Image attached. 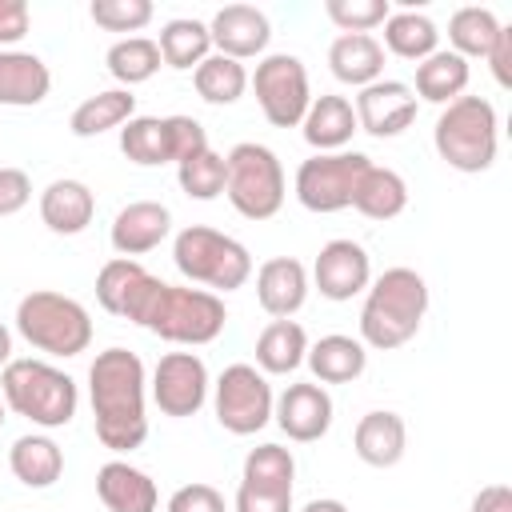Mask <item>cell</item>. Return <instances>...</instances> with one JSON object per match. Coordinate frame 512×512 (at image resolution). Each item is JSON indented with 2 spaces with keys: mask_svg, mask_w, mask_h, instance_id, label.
<instances>
[{
  "mask_svg": "<svg viewBox=\"0 0 512 512\" xmlns=\"http://www.w3.org/2000/svg\"><path fill=\"white\" fill-rule=\"evenodd\" d=\"M324 12L340 32H372L392 16V4L388 0H328Z\"/></svg>",
  "mask_w": 512,
  "mask_h": 512,
  "instance_id": "obj_40",
  "label": "cell"
},
{
  "mask_svg": "<svg viewBox=\"0 0 512 512\" xmlns=\"http://www.w3.org/2000/svg\"><path fill=\"white\" fill-rule=\"evenodd\" d=\"M352 208L360 216H368V220H396L408 208V184H404V176L396 168L368 164L364 176L356 180Z\"/></svg>",
  "mask_w": 512,
  "mask_h": 512,
  "instance_id": "obj_28",
  "label": "cell"
},
{
  "mask_svg": "<svg viewBox=\"0 0 512 512\" xmlns=\"http://www.w3.org/2000/svg\"><path fill=\"white\" fill-rule=\"evenodd\" d=\"M484 60H488L496 84H500V88H512V28H508V24L500 28V36H496V44H492V52H488Z\"/></svg>",
  "mask_w": 512,
  "mask_h": 512,
  "instance_id": "obj_47",
  "label": "cell"
},
{
  "mask_svg": "<svg viewBox=\"0 0 512 512\" xmlns=\"http://www.w3.org/2000/svg\"><path fill=\"white\" fill-rule=\"evenodd\" d=\"M352 448H356V456L368 468H392V464H400L404 460V448H408V424H404V416L400 412H388V408L364 412L356 420Z\"/></svg>",
  "mask_w": 512,
  "mask_h": 512,
  "instance_id": "obj_21",
  "label": "cell"
},
{
  "mask_svg": "<svg viewBox=\"0 0 512 512\" xmlns=\"http://www.w3.org/2000/svg\"><path fill=\"white\" fill-rule=\"evenodd\" d=\"M500 20H496V12L492 8H480V4H464V8H456L452 16H448V44H452V52L456 56H464V60H472V56H488L492 52V44H496V36H500Z\"/></svg>",
  "mask_w": 512,
  "mask_h": 512,
  "instance_id": "obj_34",
  "label": "cell"
},
{
  "mask_svg": "<svg viewBox=\"0 0 512 512\" xmlns=\"http://www.w3.org/2000/svg\"><path fill=\"white\" fill-rule=\"evenodd\" d=\"M104 64H108V72H112V80L120 88H132V84L152 80L164 60H160L156 40H148V36H124V40H116L104 52Z\"/></svg>",
  "mask_w": 512,
  "mask_h": 512,
  "instance_id": "obj_37",
  "label": "cell"
},
{
  "mask_svg": "<svg viewBox=\"0 0 512 512\" xmlns=\"http://www.w3.org/2000/svg\"><path fill=\"white\" fill-rule=\"evenodd\" d=\"M96 216V196L84 180H52L40 192V220L48 224V232L56 236H80Z\"/></svg>",
  "mask_w": 512,
  "mask_h": 512,
  "instance_id": "obj_23",
  "label": "cell"
},
{
  "mask_svg": "<svg viewBox=\"0 0 512 512\" xmlns=\"http://www.w3.org/2000/svg\"><path fill=\"white\" fill-rule=\"evenodd\" d=\"M312 284L324 300H352L360 296L368 284H372V256L364 244L348 240V236H336L328 240L320 252H316V264H312Z\"/></svg>",
  "mask_w": 512,
  "mask_h": 512,
  "instance_id": "obj_14",
  "label": "cell"
},
{
  "mask_svg": "<svg viewBox=\"0 0 512 512\" xmlns=\"http://www.w3.org/2000/svg\"><path fill=\"white\" fill-rule=\"evenodd\" d=\"M308 356V332L296 320H272L256 336V368L264 376H288Z\"/></svg>",
  "mask_w": 512,
  "mask_h": 512,
  "instance_id": "obj_30",
  "label": "cell"
},
{
  "mask_svg": "<svg viewBox=\"0 0 512 512\" xmlns=\"http://www.w3.org/2000/svg\"><path fill=\"white\" fill-rule=\"evenodd\" d=\"M132 324H140L144 332L168 340V344H184V348H200L212 344L224 324H228V308L216 292L192 288V284H164L160 276H152L136 304L128 308Z\"/></svg>",
  "mask_w": 512,
  "mask_h": 512,
  "instance_id": "obj_2",
  "label": "cell"
},
{
  "mask_svg": "<svg viewBox=\"0 0 512 512\" xmlns=\"http://www.w3.org/2000/svg\"><path fill=\"white\" fill-rule=\"evenodd\" d=\"M28 24H32V12L24 0H0V48H12L28 36Z\"/></svg>",
  "mask_w": 512,
  "mask_h": 512,
  "instance_id": "obj_46",
  "label": "cell"
},
{
  "mask_svg": "<svg viewBox=\"0 0 512 512\" xmlns=\"http://www.w3.org/2000/svg\"><path fill=\"white\" fill-rule=\"evenodd\" d=\"M384 44L380 48H388L392 56H400V60H424V56H432L436 48H440V28H436V20L432 16H424V12H416V8H404V12H392L384 24Z\"/></svg>",
  "mask_w": 512,
  "mask_h": 512,
  "instance_id": "obj_31",
  "label": "cell"
},
{
  "mask_svg": "<svg viewBox=\"0 0 512 512\" xmlns=\"http://www.w3.org/2000/svg\"><path fill=\"white\" fill-rule=\"evenodd\" d=\"M164 512H228V504H224V496L212 484H200L196 480V484H180L168 496Z\"/></svg>",
  "mask_w": 512,
  "mask_h": 512,
  "instance_id": "obj_43",
  "label": "cell"
},
{
  "mask_svg": "<svg viewBox=\"0 0 512 512\" xmlns=\"http://www.w3.org/2000/svg\"><path fill=\"white\" fill-rule=\"evenodd\" d=\"M192 84H196V96L204 104L224 108V104H236L248 92V68L240 60H232V56L212 52L208 60H200L192 68Z\"/></svg>",
  "mask_w": 512,
  "mask_h": 512,
  "instance_id": "obj_35",
  "label": "cell"
},
{
  "mask_svg": "<svg viewBox=\"0 0 512 512\" xmlns=\"http://www.w3.org/2000/svg\"><path fill=\"white\" fill-rule=\"evenodd\" d=\"M0 396H4V408L32 420L36 428L52 432V428H64L72 424L76 408H80V388L68 372H60L56 364L48 360H8L0 368Z\"/></svg>",
  "mask_w": 512,
  "mask_h": 512,
  "instance_id": "obj_4",
  "label": "cell"
},
{
  "mask_svg": "<svg viewBox=\"0 0 512 512\" xmlns=\"http://www.w3.org/2000/svg\"><path fill=\"white\" fill-rule=\"evenodd\" d=\"M132 116H136L132 88H104V92H96V96H88V100H80L72 108L68 128H72V136L92 140V136H100L108 128H124Z\"/></svg>",
  "mask_w": 512,
  "mask_h": 512,
  "instance_id": "obj_29",
  "label": "cell"
},
{
  "mask_svg": "<svg viewBox=\"0 0 512 512\" xmlns=\"http://www.w3.org/2000/svg\"><path fill=\"white\" fill-rule=\"evenodd\" d=\"M176 180H180V188H184L188 200H216V196H224L228 164H224L220 152L204 148V152H196L192 160L176 164Z\"/></svg>",
  "mask_w": 512,
  "mask_h": 512,
  "instance_id": "obj_39",
  "label": "cell"
},
{
  "mask_svg": "<svg viewBox=\"0 0 512 512\" xmlns=\"http://www.w3.org/2000/svg\"><path fill=\"white\" fill-rule=\"evenodd\" d=\"M332 412H336V404H332L328 388L316 384V380L288 384V388L276 396V404H272V420H276L280 432H284L288 440H296V444H312V440L328 436Z\"/></svg>",
  "mask_w": 512,
  "mask_h": 512,
  "instance_id": "obj_15",
  "label": "cell"
},
{
  "mask_svg": "<svg viewBox=\"0 0 512 512\" xmlns=\"http://www.w3.org/2000/svg\"><path fill=\"white\" fill-rule=\"evenodd\" d=\"M468 76H472V68H468L464 56H456L452 48H436L432 56H424L416 64V88L412 92H416V100H428V104L444 108V104L464 96Z\"/></svg>",
  "mask_w": 512,
  "mask_h": 512,
  "instance_id": "obj_27",
  "label": "cell"
},
{
  "mask_svg": "<svg viewBox=\"0 0 512 512\" xmlns=\"http://www.w3.org/2000/svg\"><path fill=\"white\" fill-rule=\"evenodd\" d=\"M256 104L264 112V120L272 128H296L312 104V84H308V68L300 56L292 52H268L260 56L256 72L248 76Z\"/></svg>",
  "mask_w": 512,
  "mask_h": 512,
  "instance_id": "obj_10",
  "label": "cell"
},
{
  "mask_svg": "<svg viewBox=\"0 0 512 512\" xmlns=\"http://www.w3.org/2000/svg\"><path fill=\"white\" fill-rule=\"evenodd\" d=\"M208 36L220 56H232L244 64L252 56H264V48L272 40V20L256 4H224L208 20Z\"/></svg>",
  "mask_w": 512,
  "mask_h": 512,
  "instance_id": "obj_16",
  "label": "cell"
},
{
  "mask_svg": "<svg viewBox=\"0 0 512 512\" xmlns=\"http://www.w3.org/2000/svg\"><path fill=\"white\" fill-rule=\"evenodd\" d=\"M16 332L44 356H80L92 344V316L80 300L36 288L16 304Z\"/></svg>",
  "mask_w": 512,
  "mask_h": 512,
  "instance_id": "obj_7",
  "label": "cell"
},
{
  "mask_svg": "<svg viewBox=\"0 0 512 512\" xmlns=\"http://www.w3.org/2000/svg\"><path fill=\"white\" fill-rule=\"evenodd\" d=\"M52 88V72L36 52L0 48V104L4 108H36Z\"/></svg>",
  "mask_w": 512,
  "mask_h": 512,
  "instance_id": "obj_24",
  "label": "cell"
},
{
  "mask_svg": "<svg viewBox=\"0 0 512 512\" xmlns=\"http://www.w3.org/2000/svg\"><path fill=\"white\" fill-rule=\"evenodd\" d=\"M300 132H304V140L316 152H344L352 144V136L360 132L356 112H352V100L340 96V92L312 96V104H308V112L300 120Z\"/></svg>",
  "mask_w": 512,
  "mask_h": 512,
  "instance_id": "obj_20",
  "label": "cell"
},
{
  "mask_svg": "<svg viewBox=\"0 0 512 512\" xmlns=\"http://www.w3.org/2000/svg\"><path fill=\"white\" fill-rule=\"evenodd\" d=\"M120 152L140 168L172 164V140H168V116H132L120 128Z\"/></svg>",
  "mask_w": 512,
  "mask_h": 512,
  "instance_id": "obj_36",
  "label": "cell"
},
{
  "mask_svg": "<svg viewBox=\"0 0 512 512\" xmlns=\"http://www.w3.org/2000/svg\"><path fill=\"white\" fill-rule=\"evenodd\" d=\"M308 268L296 256H272L256 268V300L272 320H292L308 300Z\"/></svg>",
  "mask_w": 512,
  "mask_h": 512,
  "instance_id": "obj_18",
  "label": "cell"
},
{
  "mask_svg": "<svg viewBox=\"0 0 512 512\" xmlns=\"http://www.w3.org/2000/svg\"><path fill=\"white\" fill-rule=\"evenodd\" d=\"M428 316V280L416 268H384L368 288H364V308H360V344L376 352L404 348Z\"/></svg>",
  "mask_w": 512,
  "mask_h": 512,
  "instance_id": "obj_3",
  "label": "cell"
},
{
  "mask_svg": "<svg viewBox=\"0 0 512 512\" xmlns=\"http://www.w3.org/2000/svg\"><path fill=\"white\" fill-rule=\"evenodd\" d=\"M8 468L24 488H52L64 472V452L48 432H28L8 448Z\"/></svg>",
  "mask_w": 512,
  "mask_h": 512,
  "instance_id": "obj_26",
  "label": "cell"
},
{
  "mask_svg": "<svg viewBox=\"0 0 512 512\" xmlns=\"http://www.w3.org/2000/svg\"><path fill=\"white\" fill-rule=\"evenodd\" d=\"M148 392H152V400L164 416H176V420L196 416L208 404V392H212L208 364L196 352H164L152 368Z\"/></svg>",
  "mask_w": 512,
  "mask_h": 512,
  "instance_id": "obj_12",
  "label": "cell"
},
{
  "mask_svg": "<svg viewBox=\"0 0 512 512\" xmlns=\"http://www.w3.org/2000/svg\"><path fill=\"white\" fill-rule=\"evenodd\" d=\"M88 16L104 32H140L152 20V4L148 0H92Z\"/></svg>",
  "mask_w": 512,
  "mask_h": 512,
  "instance_id": "obj_41",
  "label": "cell"
},
{
  "mask_svg": "<svg viewBox=\"0 0 512 512\" xmlns=\"http://www.w3.org/2000/svg\"><path fill=\"white\" fill-rule=\"evenodd\" d=\"M156 48H160V60H164L168 68L188 72V68H196L200 60L212 56V36H208V24H204V20H196V16H176V20H168V24L160 28Z\"/></svg>",
  "mask_w": 512,
  "mask_h": 512,
  "instance_id": "obj_33",
  "label": "cell"
},
{
  "mask_svg": "<svg viewBox=\"0 0 512 512\" xmlns=\"http://www.w3.org/2000/svg\"><path fill=\"white\" fill-rule=\"evenodd\" d=\"M168 140H172V164H184V160H192L196 152L212 148L204 124L192 120V116H180V112L168 116Z\"/></svg>",
  "mask_w": 512,
  "mask_h": 512,
  "instance_id": "obj_42",
  "label": "cell"
},
{
  "mask_svg": "<svg viewBox=\"0 0 512 512\" xmlns=\"http://www.w3.org/2000/svg\"><path fill=\"white\" fill-rule=\"evenodd\" d=\"M148 280H152V272H148L140 260L112 256V260L96 272V300H100V308H104L108 316H120V320H124Z\"/></svg>",
  "mask_w": 512,
  "mask_h": 512,
  "instance_id": "obj_32",
  "label": "cell"
},
{
  "mask_svg": "<svg viewBox=\"0 0 512 512\" xmlns=\"http://www.w3.org/2000/svg\"><path fill=\"white\" fill-rule=\"evenodd\" d=\"M300 512H348V504L336 500V496H316V500H308Z\"/></svg>",
  "mask_w": 512,
  "mask_h": 512,
  "instance_id": "obj_49",
  "label": "cell"
},
{
  "mask_svg": "<svg viewBox=\"0 0 512 512\" xmlns=\"http://www.w3.org/2000/svg\"><path fill=\"white\" fill-rule=\"evenodd\" d=\"M272 384L256 364H228L212 384L216 424L232 436H256L272 420Z\"/></svg>",
  "mask_w": 512,
  "mask_h": 512,
  "instance_id": "obj_9",
  "label": "cell"
},
{
  "mask_svg": "<svg viewBox=\"0 0 512 512\" xmlns=\"http://www.w3.org/2000/svg\"><path fill=\"white\" fill-rule=\"evenodd\" d=\"M32 200V180L24 168L0 164V216H16Z\"/></svg>",
  "mask_w": 512,
  "mask_h": 512,
  "instance_id": "obj_44",
  "label": "cell"
},
{
  "mask_svg": "<svg viewBox=\"0 0 512 512\" xmlns=\"http://www.w3.org/2000/svg\"><path fill=\"white\" fill-rule=\"evenodd\" d=\"M432 144L436 156L456 168V172H488L496 164V148H500V120L492 100L484 96H460L452 104L440 108L436 128H432Z\"/></svg>",
  "mask_w": 512,
  "mask_h": 512,
  "instance_id": "obj_5",
  "label": "cell"
},
{
  "mask_svg": "<svg viewBox=\"0 0 512 512\" xmlns=\"http://www.w3.org/2000/svg\"><path fill=\"white\" fill-rule=\"evenodd\" d=\"M8 360H12V332L0 324V368H4Z\"/></svg>",
  "mask_w": 512,
  "mask_h": 512,
  "instance_id": "obj_50",
  "label": "cell"
},
{
  "mask_svg": "<svg viewBox=\"0 0 512 512\" xmlns=\"http://www.w3.org/2000/svg\"><path fill=\"white\" fill-rule=\"evenodd\" d=\"M4 412H8V408H4V396H0V428H4V420H8Z\"/></svg>",
  "mask_w": 512,
  "mask_h": 512,
  "instance_id": "obj_51",
  "label": "cell"
},
{
  "mask_svg": "<svg viewBox=\"0 0 512 512\" xmlns=\"http://www.w3.org/2000/svg\"><path fill=\"white\" fill-rule=\"evenodd\" d=\"M232 512H292V492H264V488H236Z\"/></svg>",
  "mask_w": 512,
  "mask_h": 512,
  "instance_id": "obj_45",
  "label": "cell"
},
{
  "mask_svg": "<svg viewBox=\"0 0 512 512\" xmlns=\"http://www.w3.org/2000/svg\"><path fill=\"white\" fill-rule=\"evenodd\" d=\"M168 232H172V212H168V204H160V200H132V204H124V208L116 212L108 240H112L116 256L136 260V256L160 248V244L168 240Z\"/></svg>",
  "mask_w": 512,
  "mask_h": 512,
  "instance_id": "obj_17",
  "label": "cell"
},
{
  "mask_svg": "<svg viewBox=\"0 0 512 512\" xmlns=\"http://www.w3.org/2000/svg\"><path fill=\"white\" fill-rule=\"evenodd\" d=\"M304 364L312 368L316 384H352V380H360L364 368H368V348H364L356 336L328 332V336H320L316 344H308Z\"/></svg>",
  "mask_w": 512,
  "mask_h": 512,
  "instance_id": "obj_25",
  "label": "cell"
},
{
  "mask_svg": "<svg viewBox=\"0 0 512 512\" xmlns=\"http://www.w3.org/2000/svg\"><path fill=\"white\" fill-rule=\"evenodd\" d=\"M228 180H224V196L228 204L244 216V220H272L284 208V164L268 144L256 140H240L228 156Z\"/></svg>",
  "mask_w": 512,
  "mask_h": 512,
  "instance_id": "obj_8",
  "label": "cell"
},
{
  "mask_svg": "<svg viewBox=\"0 0 512 512\" xmlns=\"http://www.w3.org/2000/svg\"><path fill=\"white\" fill-rule=\"evenodd\" d=\"M472 512H512V488L508 484H484L472 496Z\"/></svg>",
  "mask_w": 512,
  "mask_h": 512,
  "instance_id": "obj_48",
  "label": "cell"
},
{
  "mask_svg": "<svg viewBox=\"0 0 512 512\" xmlns=\"http://www.w3.org/2000/svg\"><path fill=\"white\" fill-rule=\"evenodd\" d=\"M96 496L108 512H156L160 504L156 480L128 460H108L96 468Z\"/></svg>",
  "mask_w": 512,
  "mask_h": 512,
  "instance_id": "obj_19",
  "label": "cell"
},
{
  "mask_svg": "<svg viewBox=\"0 0 512 512\" xmlns=\"http://www.w3.org/2000/svg\"><path fill=\"white\" fill-rule=\"evenodd\" d=\"M372 160L364 152H316L308 156L300 168H296V200L316 212V216H328V212H340V208H352V192H356V180L364 176Z\"/></svg>",
  "mask_w": 512,
  "mask_h": 512,
  "instance_id": "obj_11",
  "label": "cell"
},
{
  "mask_svg": "<svg viewBox=\"0 0 512 512\" xmlns=\"http://www.w3.org/2000/svg\"><path fill=\"white\" fill-rule=\"evenodd\" d=\"M172 264L188 284H200L204 292H236L252 276V252L208 224H188L172 240Z\"/></svg>",
  "mask_w": 512,
  "mask_h": 512,
  "instance_id": "obj_6",
  "label": "cell"
},
{
  "mask_svg": "<svg viewBox=\"0 0 512 512\" xmlns=\"http://www.w3.org/2000/svg\"><path fill=\"white\" fill-rule=\"evenodd\" d=\"M88 400L96 440L116 456L148 440V372L128 348H104L88 364Z\"/></svg>",
  "mask_w": 512,
  "mask_h": 512,
  "instance_id": "obj_1",
  "label": "cell"
},
{
  "mask_svg": "<svg viewBox=\"0 0 512 512\" xmlns=\"http://www.w3.org/2000/svg\"><path fill=\"white\" fill-rule=\"evenodd\" d=\"M328 68L340 84L360 92V88L384 80V48L372 32H340L328 44Z\"/></svg>",
  "mask_w": 512,
  "mask_h": 512,
  "instance_id": "obj_22",
  "label": "cell"
},
{
  "mask_svg": "<svg viewBox=\"0 0 512 512\" xmlns=\"http://www.w3.org/2000/svg\"><path fill=\"white\" fill-rule=\"evenodd\" d=\"M292 480H296V460L284 444H256L244 456L240 484L264 488V492H292Z\"/></svg>",
  "mask_w": 512,
  "mask_h": 512,
  "instance_id": "obj_38",
  "label": "cell"
},
{
  "mask_svg": "<svg viewBox=\"0 0 512 512\" xmlns=\"http://www.w3.org/2000/svg\"><path fill=\"white\" fill-rule=\"evenodd\" d=\"M352 112H356L360 132H368L376 140H392L416 124L420 100H416L412 84H404V80H376L356 92Z\"/></svg>",
  "mask_w": 512,
  "mask_h": 512,
  "instance_id": "obj_13",
  "label": "cell"
}]
</instances>
